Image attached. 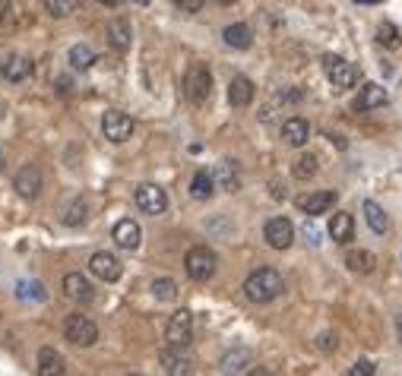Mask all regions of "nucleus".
Returning <instances> with one entry per match:
<instances>
[{
    "label": "nucleus",
    "instance_id": "5",
    "mask_svg": "<svg viewBox=\"0 0 402 376\" xmlns=\"http://www.w3.org/2000/svg\"><path fill=\"white\" fill-rule=\"evenodd\" d=\"M190 338H194V313H190V310L171 313V320H168V326H165V342L171 345V348H187Z\"/></svg>",
    "mask_w": 402,
    "mask_h": 376
},
{
    "label": "nucleus",
    "instance_id": "33",
    "mask_svg": "<svg viewBox=\"0 0 402 376\" xmlns=\"http://www.w3.org/2000/svg\"><path fill=\"white\" fill-rule=\"evenodd\" d=\"M83 221H86V203H83V199H76V203H70L67 209H64V225L79 228Z\"/></svg>",
    "mask_w": 402,
    "mask_h": 376
},
{
    "label": "nucleus",
    "instance_id": "35",
    "mask_svg": "<svg viewBox=\"0 0 402 376\" xmlns=\"http://www.w3.org/2000/svg\"><path fill=\"white\" fill-rule=\"evenodd\" d=\"M45 10L51 13V16L64 19V16H70V13L76 10V0H45Z\"/></svg>",
    "mask_w": 402,
    "mask_h": 376
},
{
    "label": "nucleus",
    "instance_id": "22",
    "mask_svg": "<svg viewBox=\"0 0 402 376\" xmlns=\"http://www.w3.org/2000/svg\"><path fill=\"white\" fill-rule=\"evenodd\" d=\"M346 265L358 275H371L377 269V256L371 250H348L346 253Z\"/></svg>",
    "mask_w": 402,
    "mask_h": 376
},
{
    "label": "nucleus",
    "instance_id": "30",
    "mask_svg": "<svg viewBox=\"0 0 402 376\" xmlns=\"http://www.w3.org/2000/svg\"><path fill=\"white\" fill-rule=\"evenodd\" d=\"M377 41L383 44V48H390V51H399V48H402V35H399V29L393 26V22H380Z\"/></svg>",
    "mask_w": 402,
    "mask_h": 376
},
{
    "label": "nucleus",
    "instance_id": "45",
    "mask_svg": "<svg viewBox=\"0 0 402 376\" xmlns=\"http://www.w3.org/2000/svg\"><path fill=\"white\" fill-rule=\"evenodd\" d=\"M134 4H140V6H146V4H149V0H134Z\"/></svg>",
    "mask_w": 402,
    "mask_h": 376
},
{
    "label": "nucleus",
    "instance_id": "44",
    "mask_svg": "<svg viewBox=\"0 0 402 376\" xmlns=\"http://www.w3.org/2000/svg\"><path fill=\"white\" fill-rule=\"evenodd\" d=\"M355 4H380V0H355Z\"/></svg>",
    "mask_w": 402,
    "mask_h": 376
},
{
    "label": "nucleus",
    "instance_id": "3",
    "mask_svg": "<svg viewBox=\"0 0 402 376\" xmlns=\"http://www.w3.org/2000/svg\"><path fill=\"white\" fill-rule=\"evenodd\" d=\"M184 265H187V275L194 278V282H209V278L216 275L218 260L209 247H190L184 256Z\"/></svg>",
    "mask_w": 402,
    "mask_h": 376
},
{
    "label": "nucleus",
    "instance_id": "7",
    "mask_svg": "<svg viewBox=\"0 0 402 376\" xmlns=\"http://www.w3.org/2000/svg\"><path fill=\"white\" fill-rule=\"evenodd\" d=\"M101 133H105V139H111V143H127V139L134 136V117L124 114V111H105V117H101Z\"/></svg>",
    "mask_w": 402,
    "mask_h": 376
},
{
    "label": "nucleus",
    "instance_id": "36",
    "mask_svg": "<svg viewBox=\"0 0 402 376\" xmlns=\"http://www.w3.org/2000/svg\"><path fill=\"white\" fill-rule=\"evenodd\" d=\"M336 348H339V338H336V332H320V335H317V351L330 354Z\"/></svg>",
    "mask_w": 402,
    "mask_h": 376
},
{
    "label": "nucleus",
    "instance_id": "17",
    "mask_svg": "<svg viewBox=\"0 0 402 376\" xmlns=\"http://www.w3.org/2000/svg\"><path fill=\"white\" fill-rule=\"evenodd\" d=\"M213 177H216V187L225 190V193H238V190H241V174H238V165L231 158L218 161Z\"/></svg>",
    "mask_w": 402,
    "mask_h": 376
},
{
    "label": "nucleus",
    "instance_id": "24",
    "mask_svg": "<svg viewBox=\"0 0 402 376\" xmlns=\"http://www.w3.org/2000/svg\"><path fill=\"white\" fill-rule=\"evenodd\" d=\"M130 39H134V32H130V22L127 19H114L111 26H108V41H111L114 51H127Z\"/></svg>",
    "mask_w": 402,
    "mask_h": 376
},
{
    "label": "nucleus",
    "instance_id": "41",
    "mask_svg": "<svg viewBox=\"0 0 402 376\" xmlns=\"http://www.w3.org/2000/svg\"><path fill=\"white\" fill-rule=\"evenodd\" d=\"M396 338L402 342V316H396Z\"/></svg>",
    "mask_w": 402,
    "mask_h": 376
},
{
    "label": "nucleus",
    "instance_id": "25",
    "mask_svg": "<svg viewBox=\"0 0 402 376\" xmlns=\"http://www.w3.org/2000/svg\"><path fill=\"white\" fill-rule=\"evenodd\" d=\"M247 367H251V351H244V348H235V351H228L222 357V364H218V370L222 373H244Z\"/></svg>",
    "mask_w": 402,
    "mask_h": 376
},
{
    "label": "nucleus",
    "instance_id": "21",
    "mask_svg": "<svg viewBox=\"0 0 402 376\" xmlns=\"http://www.w3.org/2000/svg\"><path fill=\"white\" fill-rule=\"evenodd\" d=\"M228 101L235 108H247L253 101V83L247 76H235L228 83Z\"/></svg>",
    "mask_w": 402,
    "mask_h": 376
},
{
    "label": "nucleus",
    "instance_id": "26",
    "mask_svg": "<svg viewBox=\"0 0 402 376\" xmlns=\"http://www.w3.org/2000/svg\"><path fill=\"white\" fill-rule=\"evenodd\" d=\"M216 193V177L209 171H196L194 181H190V196L194 199H209Z\"/></svg>",
    "mask_w": 402,
    "mask_h": 376
},
{
    "label": "nucleus",
    "instance_id": "13",
    "mask_svg": "<svg viewBox=\"0 0 402 376\" xmlns=\"http://www.w3.org/2000/svg\"><path fill=\"white\" fill-rule=\"evenodd\" d=\"M111 238L124 250H136L140 247V240H143V231H140V225H136L134 218H121L118 225L111 228Z\"/></svg>",
    "mask_w": 402,
    "mask_h": 376
},
{
    "label": "nucleus",
    "instance_id": "4",
    "mask_svg": "<svg viewBox=\"0 0 402 376\" xmlns=\"http://www.w3.org/2000/svg\"><path fill=\"white\" fill-rule=\"evenodd\" d=\"M323 73H326V79L333 83V88H352L358 83L355 63H348L346 57H339V54H326L323 57Z\"/></svg>",
    "mask_w": 402,
    "mask_h": 376
},
{
    "label": "nucleus",
    "instance_id": "29",
    "mask_svg": "<svg viewBox=\"0 0 402 376\" xmlns=\"http://www.w3.org/2000/svg\"><path fill=\"white\" fill-rule=\"evenodd\" d=\"M95 63V54L89 44H73L70 48V66L73 70H89V66Z\"/></svg>",
    "mask_w": 402,
    "mask_h": 376
},
{
    "label": "nucleus",
    "instance_id": "18",
    "mask_svg": "<svg viewBox=\"0 0 402 376\" xmlns=\"http://www.w3.org/2000/svg\"><path fill=\"white\" fill-rule=\"evenodd\" d=\"M330 238H333V243H342V247H346L348 240H355V218L348 215V212H336L333 215Z\"/></svg>",
    "mask_w": 402,
    "mask_h": 376
},
{
    "label": "nucleus",
    "instance_id": "9",
    "mask_svg": "<svg viewBox=\"0 0 402 376\" xmlns=\"http://www.w3.org/2000/svg\"><path fill=\"white\" fill-rule=\"evenodd\" d=\"M263 238L273 250H288L291 240H295V225H291L285 215H276L266 221V228H263Z\"/></svg>",
    "mask_w": 402,
    "mask_h": 376
},
{
    "label": "nucleus",
    "instance_id": "19",
    "mask_svg": "<svg viewBox=\"0 0 402 376\" xmlns=\"http://www.w3.org/2000/svg\"><path fill=\"white\" fill-rule=\"evenodd\" d=\"M222 39H225V44H228V48L247 51V48L253 44V32H251V26H244V22H231V26H225Z\"/></svg>",
    "mask_w": 402,
    "mask_h": 376
},
{
    "label": "nucleus",
    "instance_id": "2",
    "mask_svg": "<svg viewBox=\"0 0 402 376\" xmlns=\"http://www.w3.org/2000/svg\"><path fill=\"white\" fill-rule=\"evenodd\" d=\"M209 88H213V76H209L206 63H190V70L184 73V95L190 105H203L209 98Z\"/></svg>",
    "mask_w": 402,
    "mask_h": 376
},
{
    "label": "nucleus",
    "instance_id": "34",
    "mask_svg": "<svg viewBox=\"0 0 402 376\" xmlns=\"http://www.w3.org/2000/svg\"><path fill=\"white\" fill-rule=\"evenodd\" d=\"M152 294L159 300H174L178 298V285H174V278H156L152 282Z\"/></svg>",
    "mask_w": 402,
    "mask_h": 376
},
{
    "label": "nucleus",
    "instance_id": "38",
    "mask_svg": "<svg viewBox=\"0 0 402 376\" xmlns=\"http://www.w3.org/2000/svg\"><path fill=\"white\" fill-rule=\"evenodd\" d=\"M174 6H178L181 13H200L203 10V0H174Z\"/></svg>",
    "mask_w": 402,
    "mask_h": 376
},
{
    "label": "nucleus",
    "instance_id": "23",
    "mask_svg": "<svg viewBox=\"0 0 402 376\" xmlns=\"http://www.w3.org/2000/svg\"><path fill=\"white\" fill-rule=\"evenodd\" d=\"M364 218H368V225H371V231L374 234L390 231V215H386L383 205L374 203V199H364Z\"/></svg>",
    "mask_w": 402,
    "mask_h": 376
},
{
    "label": "nucleus",
    "instance_id": "12",
    "mask_svg": "<svg viewBox=\"0 0 402 376\" xmlns=\"http://www.w3.org/2000/svg\"><path fill=\"white\" fill-rule=\"evenodd\" d=\"M336 190H317V193H308L298 199V209L304 212V215H323L326 209H333L336 205Z\"/></svg>",
    "mask_w": 402,
    "mask_h": 376
},
{
    "label": "nucleus",
    "instance_id": "6",
    "mask_svg": "<svg viewBox=\"0 0 402 376\" xmlns=\"http://www.w3.org/2000/svg\"><path fill=\"white\" fill-rule=\"evenodd\" d=\"M64 335H67V342L79 345V348H89L95 338H99V329H95V322L89 316L73 313V316H67V322H64Z\"/></svg>",
    "mask_w": 402,
    "mask_h": 376
},
{
    "label": "nucleus",
    "instance_id": "16",
    "mask_svg": "<svg viewBox=\"0 0 402 376\" xmlns=\"http://www.w3.org/2000/svg\"><path fill=\"white\" fill-rule=\"evenodd\" d=\"M282 139L288 146H295V149H301L311 139V123L304 121V117H288V121L282 123Z\"/></svg>",
    "mask_w": 402,
    "mask_h": 376
},
{
    "label": "nucleus",
    "instance_id": "43",
    "mask_svg": "<svg viewBox=\"0 0 402 376\" xmlns=\"http://www.w3.org/2000/svg\"><path fill=\"white\" fill-rule=\"evenodd\" d=\"M216 4H222V6H231V4H235V0H216Z\"/></svg>",
    "mask_w": 402,
    "mask_h": 376
},
{
    "label": "nucleus",
    "instance_id": "40",
    "mask_svg": "<svg viewBox=\"0 0 402 376\" xmlns=\"http://www.w3.org/2000/svg\"><path fill=\"white\" fill-rule=\"evenodd\" d=\"M273 199H285V183L273 181Z\"/></svg>",
    "mask_w": 402,
    "mask_h": 376
},
{
    "label": "nucleus",
    "instance_id": "11",
    "mask_svg": "<svg viewBox=\"0 0 402 376\" xmlns=\"http://www.w3.org/2000/svg\"><path fill=\"white\" fill-rule=\"evenodd\" d=\"M386 98H390V95H386V88L380 83H364L361 88H358L352 108L358 111V114H364V111H374L380 105H386Z\"/></svg>",
    "mask_w": 402,
    "mask_h": 376
},
{
    "label": "nucleus",
    "instance_id": "31",
    "mask_svg": "<svg viewBox=\"0 0 402 376\" xmlns=\"http://www.w3.org/2000/svg\"><path fill=\"white\" fill-rule=\"evenodd\" d=\"M291 174H295V181H311L313 174H317V155H301V158L291 165Z\"/></svg>",
    "mask_w": 402,
    "mask_h": 376
},
{
    "label": "nucleus",
    "instance_id": "27",
    "mask_svg": "<svg viewBox=\"0 0 402 376\" xmlns=\"http://www.w3.org/2000/svg\"><path fill=\"white\" fill-rule=\"evenodd\" d=\"M39 373L41 376H61L64 373V360L54 348H41L39 351Z\"/></svg>",
    "mask_w": 402,
    "mask_h": 376
},
{
    "label": "nucleus",
    "instance_id": "46",
    "mask_svg": "<svg viewBox=\"0 0 402 376\" xmlns=\"http://www.w3.org/2000/svg\"><path fill=\"white\" fill-rule=\"evenodd\" d=\"M0 171H4V152H0Z\"/></svg>",
    "mask_w": 402,
    "mask_h": 376
},
{
    "label": "nucleus",
    "instance_id": "28",
    "mask_svg": "<svg viewBox=\"0 0 402 376\" xmlns=\"http://www.w3.org/2000/svg\"><path fill=\"white\" fill-rule=\"evenodd\" d=\"M4 76L10 79V83H23V79L32 76V61H29V57H10L4 66Z\"/></svg>",
    "mask_w": 402,
    "mask_h": 376
},
{
    "label": "nucleus",
    "instance_id": "8",
    "mask_svg": "<svg viewBox=\"0 0 402 376\" xmlns=\"http://www.w3.org/2000/svg\"><path fill=\"white\" fill-rule=\"evenodd\" d=\"M136 205H140V212L143 215H162V212L168 209V196H165V190L162 187H156V183H140L136 187Z\"/></svg>",
    "mask_w": 402,
    "mask_h": 376
},
{
    "label": "nucleus",
    "instance_id": "10",
    "mask_svg": "<svg viewBox=\"0 0 402 376\" xmlns=\"http://www.w3.org/2000/svg\"><path fill=\"white\" fill-rule=\"evenodd\" d=\"M41 183H45V177H41V168L39 165H23L16 174V181H13V187H16V193L23 199H35L41 193Z\"/></svg>",
    "mask_w": 402,
    "mask_h": 376
},
{
    "label": "nucleus",
    "instance_id": "1",
    "mask_svg": "<svg viewBox=\"0 0 402 376\" xmlns=\"http://www.w3.org/2000/svg\"><path fill=\"white\" fill-rule=\"evenodd\" d=\"M282 291H285V282L276 269H257V272H251L244 282V294L251 304H269V300H276Z\"/></svg>",
    "mask_w": 402,
    "mask_h": 376
},
{
    "label": "nucleus",
    "instance_id": "14",
    "mask_svg": "<svg viewBox=\"0 0 402 376\" xmlns=\"http://www.w3.org/2000/svg\"><path fill=\"white\" fill-rule=\"evenodd\" d=\"M89 269H92V275L101 278V282H118L121 272H124L121 263H118V256H111V253H92Z\"/></svg>",
    "mask_w": 402,
    "mask_h": 376
},
{
    "label": "nucleus",
    "instance_id": "20",
    "mask_svg": "<svg viewBox=\"0 0 402 376\" xmlns=\"http://www.w3.org/2000/svg\"><path fill=\"white\" fill-rule=\"evenodd\" d=\"M162 370L171 376H187V373H194V360L187 354H181V348H171L162 354Z\"/></svg>",
    "mask_w": 402,
    "mask_h": 376
},
{
    "label": "nucleus",
    "instance_id": "37",
    "mask_svg": "<svg viewBox=\"0 0 402 376\" xmlns=\"http://www.w3.org/2000/svg\"><path fill=\"white\" fill-rule=\"evenodd\" d=\"M374 373H377L374 360H355L352 370H348V376H374Z\"/></svg>",
    "mask_w": 402,
    "mask_h": 376
},
{
    "label": "nucleus",
    "instance_id": "32",
    "mask_svg": "<svg viewBox=\"0 0 402 376\" xmlns=\"http://www.w3.org/2000/svg\"><path fill=\"white\" fill-rule=\"evenodd\" d=\"M16 298L23 300H45V285L41 282H16Z\"/></svg>",
    "mask_w": 402,
    "mask_h": 376
},
{
    "label": "nucleus",
    "instance_id": "39",
    "mask_svg": "<svg viewBox=\"0 0 402 376\" xmlns=\"http://www.w3.org/2000/svg\"><path fill=\"white\" fill-rule=\"evenodd\" d=\"M57 92H61V95H70V92H73V83H70L67 76H61V79H57Z\"/></svg>",
    "mask_w": 402,
    "mask_h": 376
},
{
    "label": "nucleus",
    "instance_id": "42",
    "mask_svg": "<svg viewBox=\"0 0 402 376\" xmlns=\"http://www.w3.org/2000/svg\"><path fill=\"white\" fill-rule=\"evenodd\" d=\"M99 4H101V6H118L121 0H99Z\"/></svg>",
    "mask_w": 402,
    "mask_h": 376
},
{
    "label": "nucleus",
    "instance_id": "15",
    "mask_svg": "<svg viewBox=\"0 0 402 376\" xmlns=\"http://www.w3.org/2000/svg\"><path fill=\"white\" fill-rule=\"evenodd\" d=\"M64 294H67L70 300H76V304H92V298H95L92 285L86 282V275H76V272L64 275Z\"/></svg>",
    "mask_w": 402,
    "mask_h": 376
}]
</instances>
